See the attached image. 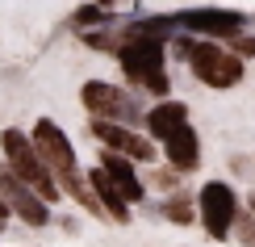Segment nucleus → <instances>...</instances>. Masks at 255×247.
I'll use <instances>...</instances> for the list:
<instances>
[{
  "mask_svg": "<svg viewBox=\"0 0 255 247\" xmlns=\"http://www.w3.org/2000/svg\"><path fill=\"white\" fill-rule=\"evenodd\" d=\"M235 50H239V55H255V38L239 29V34H235Z\"/></svg>",
  "mask_w": 255,
  "mask_h": 247,
  "instance_id": "nucleus-15",
  "label": "nucleus"
},
{
  "mask_svg": "<svg viewBox=\"0 0 255 247\" xmlns=\"http://www.w3.org/2000/svg\"><path fill=\"white\" fill-rule=\"evenodd\" d=\"M88 185L97 189V193H92V197H97V206H101L105 214H109V218H118L122 227H126V222H130V201H126V197H122V189L113 185L109 176H105V168L88 172Z\"/></svg>",
  "mask_w": 255,
  "mask_h": 247,
  "instance_id": "nucleus-11",
  "label": "nucleus"
},
{
  "mask_svg": "<svg viewBox=\"0 0 255 247\" xmlns=\"http://www.w3.org/2000/svg\"><path fill=\"white\" fill-rule=\"evenodd\" d=\"M163 143H167V164H172L176 172H193L201 164V147H197V134H193V126H188V122L176 126Z\"/></svg>",
  "mask_w": 255,
  "mask_h": 247,
  "instance_id": "nucleus-9",
  "label": "nucleus"
},
{
  "mask_svg": "<svg viewBox=\"0 0 255 247\" xmlns=\"http://www.w3.org/2000/svg\"><path fill=\"white\" fill-rule=\"evenodd\" d=\"M163 214H167L172 222H180V227H193V218H197V206L184 197V193H176V197L163 206Z\"/></svg>",
  "mask_w": 255,
  "mask_h": 247,
  "instance_id": "nucleus-14",
  "label": "nucleus"
},
{
  "mask_svg": "<svg viewBox=\"0 0 255 247\" xmlns=\"http://www.w3.org/2000/svg\"><path fill=\"white\" fill-rule=\"evenodd\" d=\"M101 159H105V164H101V168H105V176H109L113 185L122 189V197H126V201H142V197H146L142 185H138V176H134V164H130V159H122L118 151H105Z\"/></svg>",
  "mask_w": 255,
  "mask_h": 247,
  "instance_id": "nucleus-12",
  "label": "nucleus"
},
{
  "mask_svg": "<svg viewBox=\"0 0 255 247\" xmlns=\"http://www.w3.org/2000/svg\"><path fill=\"white\" fill-rule=\"evenodd\" d=\"M34 155L42 159V168L46 172H55V176H63V172H71L76 168V151H71V143H67V134L59 130L50 117H42L38 122V130H34Z\"/></svg>",
  "mask_w": 255,
  "mask_h": 247,
  "instance_id": "nucleus-6",
  "label": "nucleus"
},
{
  "mask_svg": "<svg viewBox=\"0 0 255 247\" xmlns=\"http://www.w3.org/2000/svg\"><path fill=\"white\" fill-rule=\"evenodd\" d=\"M80 96H84V109H88L92 117H118V113H126L122 92L113 88V84H105V80H88L80 88Z\"/></svg>",
  "mask_w": 255,
  "mask_h": 247,
  "instance_id": "nucleus-10",
  "label": "nucleus"
},
{
  "mask_svg": "<svg viewBox=\"0 0 255 247\" xmlns=\"http://www.w3.org/2000/svg\"><path fill=\"white\" fill-rule=\"evenodd\" d=\"M0 197H4V206L13 210V214H21L29 227H46V222H50L46 201H42L38 193H29V185H25V180H17V172L8 168V164L0 168Z\"/></svg>",
  "mask_w": 255,
  "mask_h": 247,
  "instance_id": "nucleus-5",
  "label": "nucleus"
},
{
  "mask_svg": "<svg viewBox=\"0 0 255 247\" xmlns=\"http://www.w3.org/2000/svg\"><path fill=\"white\" fill-rule=\"evenodd\" d=\"M235 214H239V197L226 180H209L201 189V222H205L209 239H230Z\"/></svg>",
  "mask_w": 255,
  "mask_h": 247,
  "instance_id": "nucleus-3",
  "label": "nucleus"
},
{
  "mask_svg": "<svg viewBox=\"0 0 255 247\" xmlns=\"http://www.w3.org/2000/svg\"><path fill=\"white\" fill-rule=\"evenodd\" d=\"M0 147H4V155H8V168H13V172H17V176L38 193L42 201H59V185H55V176L42 168V159L34 155V143H29L25 134H21V130H4V134H0Z\"/></svg>",
  "mask_w": 255,
  "mask_h": 247,
  "instance_id": "nucleus-2",
  "label": "nucleus"
},
{
  "mask_svg": "<svg viewBox=\"0 0 255 247\" xmlns=\"http://www.w3.org/2000/svg\"><path fill=\"white\" fill-rule=\"evenodd\" d=\"M118 63L122 71L130 76L134 84H142L146 92L163 96L167 92V76H163V46L159 38H146V34H126V42L118 46Z\"/></svg>",
  "mask_w": 255,
  "mask_h": 247,
  "instance_id": "nucleus-1",
  "label": "nucleus"
},
{
  "mask_svg": "<svg viewBox=\"0 0 255 247\" xmlns=\"http://www.w3.org/2000/svg\"><path fill=\"white\" fill-rule=\"evenodd\" d=\"M92 134H97L109 151H118L126 159H155V143H151V138L126 130V126H113L109 117H97V122H92Z\"/></svg>",
  "mask_w": 255,
  "mask_h": 247,
  "instance_id": "nucleus-7",
  "label": "nucleus"
},
{
  "mask_svg": "<svg viewBox=\"0 0 255 247\" xmlns=\"http://www.w3.org/2000/svg\"><path fill=\"white\" fill-rule=\"evenodd\" d=\"M176 21L188 34H214V38H235L243 29V13H230V8H188Z\"/></svg>",
  "mask_w": 255,
  "mask_h": 247,
  "instance_id": "nucleus-8",
  "label": "nucleus"
},
{
  "mask_svg": "<svg viewBox=\"0 0 255 247\" xmlns=\"http://www.w3.org/2000/svg\"><path fill=\"white\" fill-rule=\"evenodd\" d=\"M188 63H193L197 80L209 84V88H230V84L243 80V63L235 55H226V50H218V46H197V42H193Z\"/></svg>",
  "mask_w": 255,
  "mask_h": 247,
  "instance_id": "nucleus-4",
  "label": "nucleus"
},
{
  "mask_svg": "<svg viewBox=\"0 0 255 247\" xmlns=\"http://www.w3.org/2000/svg\"><path fill=\"white\" fill-rule=\"evenodd\" d=\"M184 122H188V105H180V101H163V105H155V109L146 113V130H151L155 138H167Z\"/></svg>",
  "mask_w": 255,
  "mask_h": 247,
  "instance_id": "nucleus-13",
  "label": "nucleus"
}]
</instances>
